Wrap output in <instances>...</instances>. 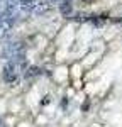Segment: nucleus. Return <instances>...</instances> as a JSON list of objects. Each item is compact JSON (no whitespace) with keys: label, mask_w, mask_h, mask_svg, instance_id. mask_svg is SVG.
Instances as JSON below:
<instances>
[{"label":"nucleus","mask_w":122,"mask_h":127,"mask_svg":"<svg viewBox=\"0 0 122 127\" xmlns=\"http://www.w3.org/2000/svg\"><path fill=\"white\" fill-rule=\"evenodd\" d=\"M3 80H5V81H9V83H12V81L15 80L14 66H10V64H7V66H5V69H3Z\"/></svg>","instance_id":"obj_1"},{"label":"nucleus","mask_w":122,"mask_h":127,"mask_svg":"<svg viewBox=\"0 0 122 127\" xmlns=\"http://www.w3.org/2000/svg\"><path fill=\"white\" fill-rule=\"evenodd\" d=\"M0 127H5V126H3V124H0Z\"/></svg>","instance_id":"obj_3"},{"label":"nucleus","mask_w":122,"mask_h":127,"mask_svg":"<svg viewBox=\"0 0 122 127\" xmlns=\"http://www.w3.org/2000/svg\"><path fill=\"white\" fill-rule=\"evenodd\" d=\"M0 29H2V26H0Z\"/></svg>","instance_id":"obj_4"},{"label":"nucleus","mask_w":122,"mask_h":127,"mask_svg":"<svg viewBox=\"0 0 122 127\" xmlns=\"http://www.w3.org/2000/svg\"><path fill=\"white\" fill-rule=\"evenodd\" d=\"M0 124H2V122H0Z\"/></svg>","instance_id":"obj_5"},{"label":"nucleus","mask_w":122,"mask_h":127,"mask_svg":"<svg viewBox=\"0 0 122 127\" xmlns=\"http://www.w3.org/2000/svg\"><path fill=\"white\" fill-rule=\"evenodd\" d=\"M61 14H64V15L71 14V5L70 3H63V5H61Z\"/></svg>","instance_id":"obj_2"}]
</instances>
